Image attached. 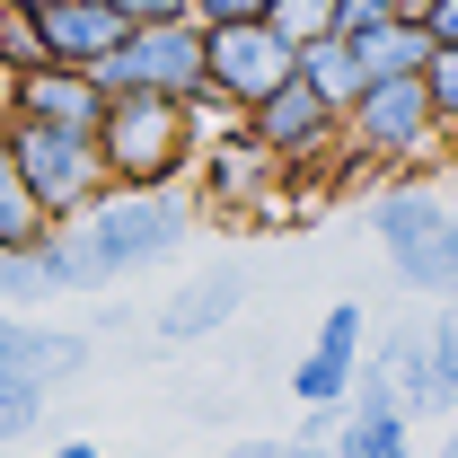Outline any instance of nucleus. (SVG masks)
<instances>
[{"label":"nucleus","instance_id":"nucleus-17","mask_svg":"<svg viewBox=\"0 0 458 458\" xmlns=\"http://www.w3.org/2000/svg\"><path fill=\"white\" fill-rule=\"evenodd\" d=\"M62 283H54V256H45V238H27V247H0V309H54Z\"/></svg>","mask_w":458,"mask_h":458},{"label":"nucleus","instance_id":"nucleus-20","mask_svg":"<svg viewBox=\"0 0 458 458\" xmlns=\"http://www.w3.org/2000/svg\"><path fill=\"white\" fill-rule=\"evenodd\" d=\"M45 405H54V388H45V379L0 370V441H27V432L45 423Z\"/></svg>","mask_w":458,"mask_h":458},{"label":"nucleus","instance_id":"nucleus-15","mask_svg":"<svg viewBox=\"0 0 458 458\" xmlns=\"http://www.w3.org/2000/svg\"><path fill=\"white\" fill-rule=\"evenodd\" d=\"M352 45V62H361V80H388V71H423V54H432V36L414 27V18H379V27H361V36H344Z\"/></svg>","mask_w":458,"mask_h":458},{"label":"nucleus","instance_id":"nucleus-18","mask_svg":"<svg viewBox=\"0 0 458 458\" xmlns=\"http://www.w3.org/2000/svg\"><path fill=\"white\" fill-rule=\"evenodd\" d=\"M335 450L344 458H405V414L397 405H352L335 423Z\"/></svg>","mask_w":458,"mask_h":458},{"label":"nucleus","instance_id":"nucleus-12","mask_svg":"<svg viewBox=\"0 0 458 458\" xmlns=\"http://www.w3.org/2000/svg\"><path fill=\"white\" fill-rule=\"evenodd\" d=\"M9 114L71 123V132H98L106 89H98V71H80V62H27V71H18V98H9Z\"/></svg>","mask_w":458,"mask_h":458},{"label":"nucleus","instance_id":"nucleus-1","mask_svg":"<svg viewBox=\"0 0 458 458\" xmlns=\"http://www.w3.org/2000/svg\"><path fill=\"white\" fill-rule=\"evenodd\" d=\"M194 212L203 203H194L185 176H168V185H98L62 229H45L62 300H98V291H123L141 274H159L194 238Z\"/></svg>","mask_w":458,"mask_h":458},{"label":"nucleus","instance_id":"nucleus-3","mask_svg":"<svg viewBox=\"0 0 458 458\" xmlns=\"http://www.w3.org/2000/svg\"><path fill=\"white\" fill-rule=\"evenodd\" d=\"M98 168H106V185H168V176H185V159H194V114H185V98H159V89H114L106 114H98Z\"/></svg>","mask_w":458,"mask_h":458},{"label":"nucleus","instance_id":"nucleus-14","mask_svg":"<svg viewBox=\"0 0 458 458\" xmlns=\"http://www.w3.org/2000/svg\"><path fill=\"white\" fill-rule=\"evenodd\" d=\"M132 18H114L106 0H36V36H45V62H89L106 54L114 36H123Z\"/></svg>","mask_w":458,"mask_h":458},{"label":"nucleus","instance_id":"nucleus-13","mask_svg":"<svg viewBox=\"0 0 458 458\" xmlns=\"http://www.w3.org/2000/svg\"><path fill=\"white\" fill-rule=\"evenodd\" d=\"M0 370H27V379H80L89 370V335H71V327H45L36 309H0Z\"/></svg>","mask_w":458,"mask_h":458},{"label":"nucleus","instance_id":"nucleus-16","mask_svg":"<svg viewBox=\"0 0 458 458\" xmlns=\"http://www.w3.org/2000/svg\"><path fill=\"white\" fill-rule=\"evenodd\" d=\"M291 71H300V80H309L335 114L352 106V89H361V62H352V45H344V36H309V45H291Z\"/></svg>","mask_w":458,"mask_h":458},{"label":"nucleus","instance_id":"nucleus-10","mask_svg":"<svg viewBox=\"0 0 458 458\" xmlns=\"http://www.w3.org/2000/svg\"><path fill=\"white\" fill-rule=\"evenodd\" d=\"M238 309H247V265H203V274H185V283L150 309V344H159V352L212 344Z\"/></svg>","mask_w":458,"mask_h":458},{"label":"nucleus","instance_id":"nucleus-6","mask_svg":"<svg viewBox=\"0 0 458 458\" xmlns=\"http://www.w3.org/2000/svg\"><path fill=\"white\" fill-rule=\"evenodd\" d=\"M89 71H98V89H106V98H114V89H159V98H185V89L203 80V27H194V9L141 18V27H123Z\"/></svg>","mask_w":458,"mask_h":458},{"label":"nucleus","instance_id":"nucleus-9","mask_svg":"<svg viewBox=\"0 0 458 458\" xmlns=\"http://www.w3.org/2000/svg\"><path fill=\"white\" fill-rule=\"evenodd\" d=\"M291 71V45L265 27V18H229V27H203V80L221 89L229 106L247 114L274 80Z\"/></svg>","mask_w":458,"mask_h":458},{"label":"nucleus","instance_id":"nucleus-8","mask_svg":"<svg viewBox=\"0 0 458 458\" xmlns=\"http://www.w3.org/2000/svg\"><path fill=\"white\" fill-rule=\"evenodd\" d=\"M185 176H194V203H221L229 221H238L265 185H283V159H274V150L247 132V114H238V123H212V132L194 141Z\"/></svg>","mask_w":458,"mask_h":458},{"label":"nucleus","instance_id":"nucleus-22","mask_svg":"<svg viewBox=\"0 0 458 458\" xmlns=\"http://www.w3.org/2000/svg\"><path fill=\"white\" fill-rule=\"evenodd\" d=\"M414 80H423V98H432V114H441V123H458V45H432Z\"/></svg>","mask_w":458,"mask_h":458},{"label":"nucleus","instance_id":"nucleus-19","mask_svg":"<svg viewBox=\"0 0 458 458\" xmlns=\"http://www.w3.org/2000/svg\"><path fill=\"white\" fill-rule=\"evenodd\" d=\"M27 238H45V212L27 203V185H18V159H9V114H0V247H27Z\"/></svg>","mask_w":458,"mask_h":458},{"label":"nucleus","instance_id":"nucleus-24","mask_svg":"<svg viewBox=\"0 0 458 458\" xmlns=\"http://www.w3.org/2000/svg\"><path fill=\"white\" fill-rule=\"evenodd\" d=\"M414 27H423L432 45H458V0H423V9H414Z\"/></svg>","mask_w":458,"mask_h":458},{"label":"nucleus","instance_id":"nucleus-23","mask_svg":"<svg viewBox=\"0 0 458 458\" xmlns=\"http://www.w3.org/2000/svg\"><path fill=\"white\" fill-rule=\"evenodd\" d=\"M194 27H229V18H265V0H185Z\"/></svg>","mask_w":458,"mask_h":458},{"label":"nucleus","instance_id":"nucleus-21","mask_svg":"<svg viewBox=\"0 0 458 458\" xmlns=\"http://www.w3.org/2000/svg\"><path fill=\"white\" fill-rule=\"evenodd\" d=\"M265 27L283 45H309V36H335V0H265Z\"/></svg>","mask_w":458,"mask_h":458},{"label":"nucleus","instance_id":"nucleus-5","mask_svg":"<svg viewBox=\"0 0 458 458\" xmlns=\"http://www.w3.org/2000/svg\"><path fill=\"white\" fill-rule=\"evenodd\" d=\"M9 159H18V185H27V203L45 212V229H62L98 185V141L89 132H71V123H36V114H9Z\"/></svg>","mask_w":458,"mask_h":458},{"label":"nucleus","instance_id":"nucleus-11","mask_svg":"<svg viewBox=\"0 0 458 458\" xmlns=\"http://www.w3.org/2000/svg\"><path fill=\"white\" fill-rule=\"evenodd\" d=\"M361 335H370L361 300H335V309L318 318V344H309L300 370H291V397H300V405H344L352 370H361Z\"/></svg>","mask_w":458,"mask_h":458},{"label":"nucleus","instance_id":"nucleus-25","mask_svg":"<svg viewBox=\"0 0 458 458\" xmlns=\"http://www.w3.org/2000/svg\"><path fill=\"white\" fill-rule=\"evenodd\" d=\"M114 18H132V27H141V18H168V9H185V0H106Z\"/></svg>","mask_w":458,"mask_h":458},{"label":"nucleus","instance_id":"nucleus-2","mask_svg":"<svg viewBox=\"0 0 458 458\" xmlns=\"http://www.w3.org/2000/svg\"><path fill=\"white\" fill-rule=\"evenodd\" d=\"M370 238L388 256V274L423 300H450L458 283V203H450V176H397L370 194Z\"/></svg>","mask_w":458,"mask_h":458},{"label":"nucleus","instance_id":"nucleus-4","mask_svg":"<svg viewBox=\"0 0 458 458\" xmlns=\"http://www.w3.org/2000/svg\"><path fill=\"white\" fill-rule=\"evenodd\" d=\"M335 141H344L352 168H414L432 141H450V123L432 114L414 71H388V80H361L352 89V106L335 114Z\"/></svg>","mask_w":458,"mask_h":458},{"label":"nucleus","instance_id":"nucleus-7","mask_svg":"<svg viewBox=\"0 0 458 458\" xmlns=\"http://www.w3.org/2000/svg\"><path fill=\"white\" fill-rule=\"evenodd\" d=\"M247 132L283 159V176H318V185H327V168H335V150H344L335 141V106H327L300 71H283V80L247 106Z\"/></svg>","mask_w":458,"mask_h":458}]
</instances>
